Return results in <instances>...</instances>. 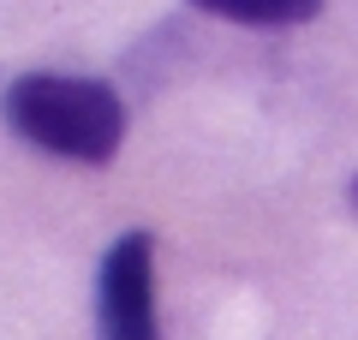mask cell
Listing matches in <instances>:
<instances>
[{
  "label": "cell",
  "instance_id": "1",
  "mask_svg": "<svg viewBox=\"0 0 358 340\" xmlns=\"http://www.w3.org/2000/svg\"><path fill=\"white\" fill-rule=\"evenodd\" d=\"M6 126L24 143L60 155V162L102 167L126 143V101L114 96V84L78 72H24L18 84H6L0 96Z\"/></svg>",
  "mask_w": 358,
  "mask_h": 340
},
{
  "label": "cell",
  "instance_id": "2",
  "mask_svg": "<svg viewBox=\"0 0 358 340\" xmlns=\"http://www.w3.org/2000/svg\"><path fill=\"white\" fill-rule=\"evenodd\" d=\"M96 340H162L155 323V239L120 233L96 269Z\"/></svg>",
  "mask_w": 358,
  "mask_h": 340
},
{
  "label": "cell",
  "instance_id": "3",
  "mask_svg": "<svg viewBox=\"0 0 358 340\" xmlns=\"http://www.w3.org/2000/svg\"><path fill=\"white\" fill-rule=\"evenodd\" d=\"M185 6L233 18V24H310L322 13V0H185Z\"/></svg>",
  "mask_w": 358,
  "mask_h": 340
},
{
  "label": "cell",
  "instance_id": "4",
  "mask_svg": "<svg viewBox=\"0 0 358 340\" xmlns=\"http://www.w3.org/2000/svg\"><path fill=\"white\" fill-rule=\"evenodd\" d=\"M352 203H358V179H352Z\"/></svg>",
  "mask_w": 358,
  "mask_h": 340
}]
</instances>
